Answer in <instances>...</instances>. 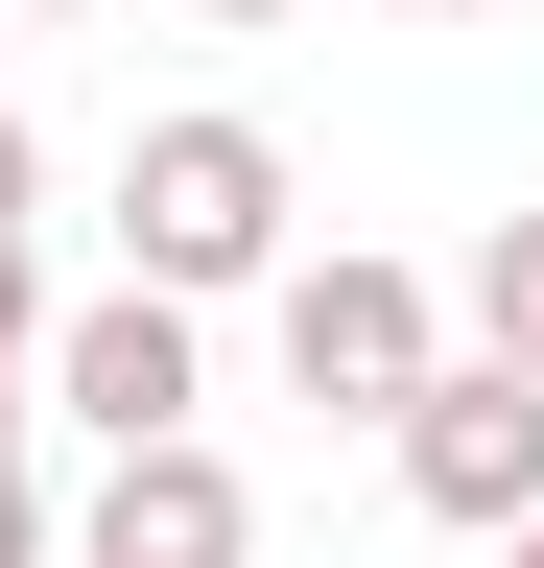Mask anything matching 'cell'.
<instances>
[{"label": "cell", "mask_w": 544, "mask_h": 568, "mask_svg": "<svg viewBox=\"0 0 544 568\" xmlns=\"http://www.w3.org/2000/svg\"><path fill=\"white\" fill-rule=\"evenodd\" d=\"M119 237H143V261H119L143 308L260 284V261H285V142H260V119H143V142H119Z\"/></svg>", "instance_id": "1"}, {"label": "cell", "mask_w": 544, "mask_h": 568, "mask_svg": "<svg viewBox=\"0 0 544 568\" xmlns=\"http://www.w3.org/2000/svg\"><path fill=\"white\" fill-rule=\"evenodd\" d=\"M285 379H308L331 426H402V403L450 379V308H427L402 261H356V237H331V261H285Z\"/></svg>", "instance_id": "2"}, {"label": "cell", "mask_w": 544, "mask_h": 568, "mask_svg": "<svg viewBox=\"0 0 544 568\" xmlns=\"http://www.w3.org/2000/svg\"><path fill=\"white\" fill-rule=\"evenodd\" d=\"M402 497H427V521H473V545H521V521H544V403L450 355V379L402 403Z\"/></svg>", "instance_id": "3"}, {"label": "cell", "mask_w": 544, "mask_h": 568, "mask_svg": "<svg viewBox=\"0 0 544 568\" xmlns=\"http://www.w3.org/2000/svg\"><path fill=\"white\" fill-rule=\"evenodd\" d=\"M48 403H72L95 450H189V308H143V284H95V308L48 332Z\"/></svg>", "instance_id": "4"}, {"label": "cell", "mask_w": 544, "mask_h": 568, "mask_svg": "<svg viewBox=\"0 0 544 568\" xmlns=\"http://www.w3.org/2000/svg\"><path fill=\"white\" fill-rule=\"evenodd\" d=\"M72 568H260V497H237V450H119Z\"/></svg>", "instance_id": "5"}, {"label": "cell", "mask_w": 544, "mask_h": 568, "mask_svg": "<svg viewBox=\"0 0 544 568\" xmlns=\"http://www.w3.org/2000/svg\"><path fill=\"white\" fill-rule=\"evenodd\" d=\"M473 379L544 403V213H497V237H473Z\"/></svg>", "instance_id": "6"}, {"label": "cell", "mask_w": 544, "mask_h": 568, "mask_svg": "<svg viewBox=\"0 0 544 568\" xmlns=\"http://www.w3.org/2000/svg\"><path fill=\"white\" fill-rule=\"evenodd\" d=\"M0 568H48V497H24V450H0Z\"/></svg>", "instance_id": "7"}, {"label": "cell", "mask_w": 544, "mask_h": 568, "mask_svg": "<svg viewBox=\"0 0 544 568\" xmlns=\"http://www.w3.org/2000/svg\"><path fill=\"white\" fill-rule=\"evenodd\" d=\"M24 213H48V166H24V119H0V237H24Z\"/></svg>", "instance_id": "8"}, {"label": "cell", "mask_w": 544, "mask_h": 568, "mask_svg": "<svg viewBox=\"0 0 544 568\" xmlns=\"http://www.w3.org/2000/svg\"><path fill=\"white\" fill-rule=\"evenodd\" d=\"M214 24H308V0H214Z\"/></svg>", "instance_id": "9"}, {"label": "cell", "mask_w": 544, "mask_h": 568, "mask_svg": "<svg viewBox=\"0 0 544 568\" xmlns=\"http://www.w3.org/2000/svg\"><path fill=\"white\" fill-rule=\"evenodd\" d=\"M0 24H72V0H0Z\"/></svg>", "instance_id": "10"}, {"label": "cell", "mask_w": 544, "mask_h": 568, "mask_svg": "<svg viewBox=\"0 0 544 568\" xmlns=\"http://www.w3.org/2000/svg\"><path fill=\"white\" fill-rule=\"evenodd\" d=\"M402 24H473V0H402Z\"/></svg>", "instance_id": "11"}, {"label": "cell", "mask_w": 544, "mask_h": 568, "mask_svg": "<svg viewBox=\"0 0 544 568\" xmlns=\"http://www.w3.org/2000/svg\"><path fill=\"white\" fill-rule=\"evenodd\" d=\"M497 568H544V521H521V545H497Z\"/></svg>", "instance_id": "12"}]
</instances>
